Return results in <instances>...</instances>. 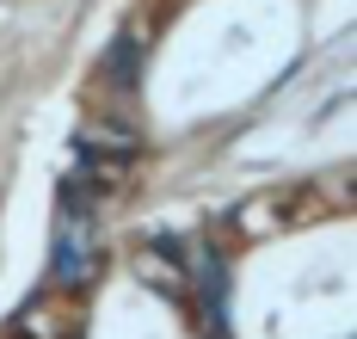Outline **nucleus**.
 Instances as JSON below:
<instances>
[]
</instances>
